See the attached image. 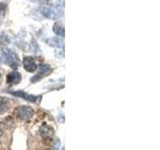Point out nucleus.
<instances>
[{
	"label": "nucleus",
	"mask_w": 160,
	"mask_h": 150,
	"mask_svg": "<svg viewBox=\"0 0 160 150\" xmlns=\"http://www.w3.org/2000/svg\"><path fill=\"white\" fill-rule=\"evenodd\" d=\"M18 116L23 120H29L33 116V109L29 106H22L18 109Z\"/></svg>",
	"instance_id": "obj_1"
},
{
	"label": "nucleus",
	"mask_w": 160,
	"mask_h": 150,
	"mask_svg": "<svg viewBox=\"0 0 160 150\" xmlns=\"http://www.w3.org/2000/svg\"><path fill=\"white\" fill-rule=\"evenodd\" d=\"M23 66H24V68L29 72H33L36 70V68H37L36 63H35L34 59L32 58V57H25V58L23 59Z\"/></svg>",
	"instance_id": "obj_2"
},
{
	"label": "nucleus",
	"mask_w": 160,
	"mask_h": 150,
	"mask_svg": "<svg viewBox=\"0 0 160 150\" xmlns=\"http://www.w3.org/2000/svg\"><path fill=\"white\" fill-rule=\"evenodd\" d=\"M42 11L43 13L46 15L47 17L49 18H52V19H54V18H57L60 16V12H59L56 8H53V7H50V6H45V7L42 8Z\"/></svg>",
	"instance_id": "obj_3"
},
{
	"label": "nucleus",
	"mask_w": 160,
	"mask_h": 150,
	"mask_svg": "<svg viewBox=\"0 0 160 150\" xmlns=\"http://www.w3.org/2000/svg\"><path fill=\"white\" fill-rule=\"evenodd\" d=\"M20 78H21V75L18 72H11L10 74L7 75V82L10 84H16L20 81Z\"/></svg>",
	"instance_id": "obj_4"
},
{
	"label": "nucleus",
	"mask_w": 160,
	"mask_h": 150,
	"mask_svg": "<svg viewBox=\"0 0 160 150\" xmlns=\"http://www.w3.org/2000/svg\"><path fill=\"white\" fill-rule=\"evenodd\" d=\"M13 94L16 95V96H19V97L24 98V99H26V100L31 101V102H37L40 99V97H36V96H32V95H27L26 93H23V92H20V91L13 92Z\"/></svg>",
	"instance_id": "obj_5"
},
{
	"label": "nucleus",
	"mask_w": 160,
	"mask_h": 150,
	"mask_svg": "<svg viewBox=\"0 0 160 150\" xmlns=\"http://www.w3.org/2000/svg\"><path fill=\"white\" fill-rule=\"evenodd\" d=\"M40 133L42 136H51L53 134V129L50 127V126L47 125H43L42 127L40 128Z\"/></svg>",
	"instance_id": "obj_6"
},
{
	"label": "nucleus",
	"mask_w": 160,
	"mask_h": 150,
	"mask_svg": "<svg viewBox=\"0 0 160 150\" xmlns=\"http://www.w3.org/2000/svg\"><path fill=\"white\" fill-rule=\"evenodd\" d=\"M54 32H55V34H57L59 36H63L64 35L63 26H62L61 24H59V23H56L54 25Z\"/></svg>",
	"instance_id": "obj_7"
},
{
	"label": "nucleus",
	"mask_w": 160,
	"mask_h": 150,
	"mask_svg": "<svg viewBox=\"0 0 160 150\" xmlns=\"http://www.w3.org/2000/svg\"><path fill=\"white\" fill-rule=\"evenodd\" d=\"M39 70H40V73L41 75L42 74H48V72H50V67L48 65H46V64H43V65H41L40 66V68H39Z\"/></svg>",
	"instance_id": "obj_8"
},
{
	"label": "nucleus",
	"mask_w": 160,
	"mask_h": 150,
	"mask_svg": "<svg viewBox=\"0 0 160 150\" xmlns=\"http://www.w3.org/2000/svg\"><path fill=\"white\" fill-rule=\"evenodd\" d=\"M3 100H4V99H3V97H1V96H0V104L2 103V101H3Z\"/></svg>",
	"instance_id": "obj_9"
},
{
	"label": "nucleus",
	"mask_w": 160,
	"mask_h": 150,
	"mask_svg": "<svg viewBox=\"0 0 160 150\" xmlns=\"http://www.w3.org/2000/svg\"><path fill=\"white\" fill-rule=\"evenodd\" d=\"M1 134H2V131H1V130H0V136H1Z\"/></svg>",
	"instance_id": "obj_10"
}]
</instances>
